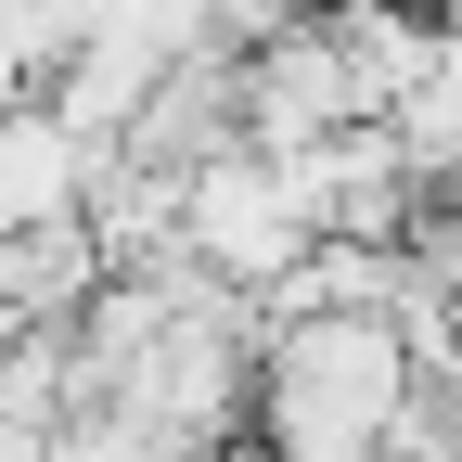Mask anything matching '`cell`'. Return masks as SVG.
I'll use <instances>...</instances> for the list:
<instances>
[{"label":"cell","mask_w":462,"mask_h":462,"mask_svg":"<svg viewBox=\"0 0 462 462\" xmlns=\"http://www.w3.org/2000/svg\"><path fill=\"white\" fill-rule=\"evenodd\" d=\"M411 398H424V373L385 321H270L245 411L270 424V462H385Z\"/></svg>","instance_id":"6da1fadb"},{"label":"cell","mask_w":462,"mask_h":462,"mask_svg":"<svg viewBox=\"0 0 462 462\" xmlns=\"http://www.w3.org/2000/svg\"><path fill=\"white\" fill-rule=\"evenodd\" d=\"M90 167H103V154H90L51 103H0V245L78 218V206H90Z\"/></svg>","instance_id":"277c9868"},{"label":"cell","mask_w":462,"mask_h":462,"mask_svg":"<svg viewBox=\"0 0 462 462\" xmlns=\"http://www.w3.org/2000/svg\"><path fill=\"white\" fill-rule=\"evenodd\" d=\"M334 129H373L360 90H346L334 26H282L270 51H245V154H309Z\"/></svg>","instance_id":"3957f363"},{"label":"cell","mask_w":462,"mask_h":462,"mask_svg":"<svg viewBox=\"0 0 462 462\" xmlns=\"http://www.w3.org/2000/svg\"><path fill=\"white\" fill-rule=\"evenodd\" d=\"M411 14H424V26H437V39H462V0H411Z\"/></svg>","instance_id":"5b68a950"},{"label":"cell","mask_w":462,"mask_h":462,"mask_svg":"<svg viewBox=\"0 0 462 462\" xmlns=\"http://www.w3.org/2000/svg\"><path fill=\"white\" fill-rule=\"evenodd\" d=\"M180 257L206 282H231V296H270V282L309 257V218H296V193H282L270 154L231 142V154H206L180 180Z\"/></svg>","instance_id":"7a4b0ae2"}]
</instances>
